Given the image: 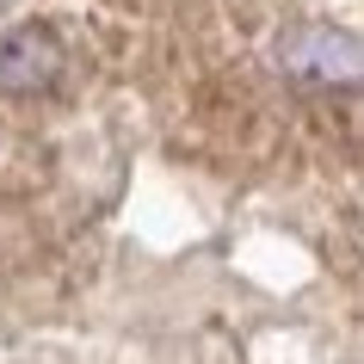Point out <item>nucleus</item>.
Returning a JSON list of instances; mask_svg holds the SVG:
<instances>
[{
	"instance_id": "1",
	"label": "nucleus",
	"mask_w": 364,
	"mask_h": 364,
	"mask_svg": "<svg viewBox=\"0 0 364 364\" xmlns=\"http://www.w3.org/2000/svg\"><path fill=\"white\" fill-rule=\"evenodd\" d=\"M62 75H68V43L50 31V25H13L0 38V99H38L56 93Z\"/></svg>"
},
{
	"instance_id": "2",
	"label": "nucleus",
	"mask_w": 364,
	"mask_h": 364,
	"mask_svg": "<svg viewBox=\"0 0 364 364\" xmlns=\"http://www.w3.org/2000/svg\"><path fill=\"white\" fill-rule=\"evenodd\" d=\"M278 62H284V75L296 80V87H309V93H333V87H358V50H352V38H340V31H327V25H309V31H296V38L278 50Z\"/></svg>"
}]
</instances>
